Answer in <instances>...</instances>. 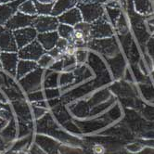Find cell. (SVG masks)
Returning <instances> with one entry per match:
<instances>
[{
  "label": "cell",
  "mask_w": 154,
  "mask_h": 154,
  "mask_svg": "<svg viewBox=\"0 0 154 154\" xmlns=\"http://www.w3.org/2000/svg\"><path fill=\"white\" fill-rule=\"evenodd\" d=\"M88 45L106 57H115L120 52L119 45L113 36L103 39H92Z\"/></svg>",
  "instance_id": "cell-1"
},
{
  "label": "cell",
  "mask_w": 154,
  "mask_h": 154,
  "mask_svg": "<svg viewBox=\"0 0 154 154\" xmlns=\"http://www.w3.org/2000/svg\"><path fill=\"white\" fill-rule=\"evenodd\" d=\"M77 8L81 11L83 21L93 23L94 21L105 15V10L100 3H78Z\"/></svg>",
  "instance_id": "cell-2"
},
{
  "label": "cell",
  "mask_w": 154,
  "mask_h": 154,
  "mask_svg": "<svg viewBox=\"0 0 154 154\" xmlns=\"http://www.w3.org/2000/svg\"><path fill=\"white\" fill-rule=\"evenodd\" d=\"M107 15H103L101 18L91 23V38L92 39H103L112 37L114 31L112 25L107 19Z\"/></svg>",
  "instance_id": "cell-3"
},
{
  "label": "cell",
  "mask_w": 154,
  "mask_h": 154,
  "mask_svg": "<svg viewBox=\"0 0 154 154\" xmlns=\"http://www.w3.org/2000/svg\"><path fill=\"white\" fill-rule=\"evenodd\" d=\"M60 21L57 17L52 15H37L34 20V28L38 34L55 32L58 30Z\"/></svg>",
  "instance_id": "cell-4"
},
{
  "label": "cell",
  "mask_w": 154,
  "mask_h": 154,
  "mask_svg": "<svg viewBox=\"0 0 154 154\" xmlns=\"http://www.w3.org/2000/svg\"><path fill=\"white\" fill-rule=\"evenodd\" d=\"M46 53V50L43 48L40 43L37 40L30 43L29 45L25 46L23 48L18 50V55L20 60H25L37 62L38 60Z\"/></svg>",
  "instance_id": "cell-5"
},
{
  "label": "cell",
  "mask_w": 154,
  "mask_h": 154,
  "mask_svg": "<svg viewBox=\"0 0 154 154\" xmlns=\"http://www.w3.org/2000/svg\"><path fill=\"white\" fill-rule=\"evenodd\" d=\"M13 35L17 43L18 48L20 49L36 40L38 32L34 28V26H29L13 31Z\"/></svg>",
  "instance_id": "cell-6"
},
{
  "label": "cell",
  "mask_w": 154,
  "mask_h": 154,
  "mask_svg": "<svg viewBox=\"0 0 154 154\" xmlns=\"http://www.w3.org/2000/svg\"><path fill=\"white\" fill-rule=\"evenodd\" d=\"M19 48L13 35V31L6 26H0V53L18 52Z\"/></svg>",
  "instance_id": "cell-7"
},
{
  "label": "cell",
  "mask_w": 154,
  "mask_h": 154,
  "mask_svg": "<svg viewBox=\"0 0 154 154\" xmlns=\"http://www.w3.org/2000/svg\"><path fill=\"white\" fill-rule=\"evenodd\" d=\"M25 0H13V1L0 4V26H5L8 21L17 12L19 6Z\"/></svg>",
  "instance_id": "cell-8"
},
{
  "label": "cell",
  "mask_w": 154,
  "mask_h": 154,
  "mask_svg": "<svg viewBox=\"0 0 154 154\" xmlns=\"http://www.w3.org/2000/svg\"><path fill=\"white\" fill-rule=\"evenodd\" d=\"M35 16H29L18 11L11 19L6 23V27L11 31H15L18 29L25 28L29 26H32Z\"/></svg>",
  "instance_id": "cell-9"
},
{
  "label": "cell",
  "mask_w": 154,
  "mask_h": 154,
  "mask_svg": "<svg viewBox=\"0 0 154 154\" xmlns=\"http://www.w3.org/2000/svg\"><path fill=\"white\" fill-rule=\"evenodd\" d=\"M42 73H43V69L37 68L36 70L32 71L23 78L20 79V82L23 84L24 89L28 91V93L32 92L39 88V85H41V80H42Z\"/></svg>",
  "instance_id": "cell-10"
},
{
  "label": "cell",
  "mask_w": 154,
  "mask_h": 154,
  "mask_svg": "<svg viewBox=\"0 0 154 154\" xmlns=\"http://www.w3.org/2000/svg\"><path fill=\"white\" fill-rule=\"evenodd\" d=\"M0 60H1L2 69L7 71L12 76L16 75L17 66L20 60L18 52H1L0 53Z\"/></svg>",
  "instance_id": "cell-11"
},
{
  "label": "cell",
  "mask_w": 154,
  "mask_h": 154,
  "mask_svg": "<svg viewBox=\"0 0 154 154\" xmlns=\"http://www.w3.org/2000/svg\"><path fill=\"white\" fill-rule=\"evenodd\" d=\"M57 18L60 21V23L67 24V25H70L72 27H74L75 25H77L78 23L83 21V17H82L81 11L77 7L72 8L67 10V11L63 12L61 15H60Z\"/></svg>",
  "instance_id": "cell-12"
},
{
  "label": "cell",
  "mask_w": 154,
  "mask_h": 154,
  "mask_svg": "<svg viewBox=\"0 0 154 154\" xmlns=\"http://www.w3.org/2000/svg\"><path fill=\"white\" fill-rule=\"evenodd\" d=\"M59 39H60V35L57 31L38 34L36 38V40L40 43V45L46 50V52L51 50L52 48L56 47Z\"/></svg>",
  "instance_id": "cell-13"
},
{
  "label": "cell",
  "mask_w": 154,
  "mask_h": 154,
  "mask_svg": "<svg viewBox=\"0 0 154 154\" xmlns=\"http://www.w3.org/2000/svg\"><path fill=\"white\" fill-rule=\"evenodd\" d=\"M77 5H78V0H57L53 6L51 15L59 17L63 12L77 7Z\"/></svg>",
  "instance_id": "cell-14"
},
{
  "label": "cell",
  "mask_w": 154,
  "mask_h": 154,
  "mask_svg": "<svg viewBox=\"0 0 154 154\" xmlns=\"http://www.w3.org/2000/svg\"><path fill=\"white\" fill-rule=\"evenodd\" d=\"M38 68L37 62L35 61H31V60H20L17 66V72L16 76L18 79L23 78L24 76L32 72Z\"/></svg>",
  "instance_id": "cell-15"
},
{
  "label": "cell",
  "mask_w": 154,
  "mask_h": 154,
  "mask_svg": "<svg viewBox=\"0 0 154 154\" xmlns=\"http://www.w3.org/2000/svg\"><path fill=\"white\" fill-rule=\"evenodd\" d=\"M18 11L29 16H37V9L35 0H25L19 6Z\"/></svg>",
  "instance_id": "cell-16"
},
{
  "label": "cell",
  "mask_w": 154,
  "mask_h": 154,
  "mask_svg": "<svg viewBox=\"0 0 154 154\" xmlns=\"http://www.w3.org/2000/svg\"><path fill=\"white\" fill-rule=\"evenodd\" d=\"M73 29L74 28L72 26L60 23L57 32H58V34H59L60 38L66 39V40H68L69 42H71L72 37V34H73Z\"/></svg>",
  "instance_id": "cell-17"
},
{
  "label": "cell",
  "mask_w": 154,
  "mask_h": 154,
  "mask_svg": "<svg viewBox=\"0 0 154 154\" xmlns=\"http://www.w3.org/2000/svg\"><path fill=\"white\" fill-rule=\"evenodd\" d=\"M55 62H56V60H55L51 55H49L48 52H46L38 60L37 65H38L39 68H41L43 70H46V69H50Z\"/></svg>",
  "instance_id": "cell-18"
},
{
  "label": "cell",
  "mask_w": 154,
  "mask_h": 154,
  "mask_svg": "<svg viewBox=\"0 0 154 154\" xmlns=\"http://www.w3.org/2000/svg\"><path fill=\"white\" fill-rule=\"evenodd\" d=\"M35 7L37 9V15H51L52 9H53V4H40L38 2H35Z\"/></svg>",
  "instance_id": "cell-19"
},
{
  "label": "cell",
  "mask_w": 154,
  "mask_h": 154,
  "mask_svg": "<svg viewBox=\"0 0 154 154\" xmlns=\"http://www.w3.org/2000/svg\"><path fill=\"white\" fill-rule=\"evenodd\" d=\"M148 49H149V56L152 58V60L154 61V35L149 41Z\"/></svg>",
  "instance_id": "cell-20"
},
{
  "label": "cell",
  "mask_w": 154,
  "mask_h": 154,
  "mask_svg": "<svg viewBox=\"0 0 154 154\" xmlns=\"http://www.w3.org/2000/svg\"><path fill=\"white\" fill-rule=\"evenodd\" d=\"M93 152L95 154H103L105 152V149L102 145L97 144L93 147Z\"/></svg>",
  "instance_id": "cell-21"
},
{
  "label": "cell",
  "mask_w": 154,
  "mask_h": 154,
  "mask_svg": "<svg viewBox=\"0 0 154 154\" xmlns=\"http://www.w3.org/2000/svg\"><path fill=\"white\" fill-rule=\"evenodd\" d=\"M35 2H38L40 4H47V5H49V4H55L56 3L57 0H35Z\"/></svg>",
  "instance_id": "cell-22"
},
{
  "label": "cell",
  "mask_w": 154,
  "mask_h": 154,
  "mask_svg": "<svg viewBox=\"0 0 154 154\" xmlns=\"http://www.w3.org/2000/svg\"><path fill=\"white\" fill-rule=\"evenodd\" d=\"M2 68V64H1V60H0V69Z\"/></svg>",
  "instance_id": "cell-23"
}]
</instances>
